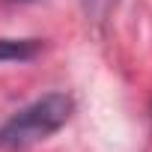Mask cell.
I'll return each instance as SVG.
<instances>
[{
  "mask_svg": "<svg viewBox=\"0 0 152 152\" xmlns=\"http://www.w3.org/2000/svg\"><path fill=\"white\" fill-rule=\"evenodd\" d=\"M75 113V102L66 93H48L36 102H30L27 107H21L18 113H12L3 125H0V149H27L33 143L48 140L51 134H57Z\"/></svg>",
  "mask_w": 152,
  "mask_h": 152,
  "instance_id": "1",
  "label": "cell"
},
{
  "mask_svg": "<svg viewBox=\"0 0 152 152\" xmlns=\"http://www.w3.org/2000/svg\"><path fill=\"white\" fill-rule=\"evenodd\" d=\"M42 39H0V63H27L42 54Z\"/></svg>",
  "mask_w": 152,
  "mask_h": 152,
  "instance_id": "2",
  "label": "cell"
},
{
  "mask_svg": "<svg viewBox=\"0 0 152 152\" xmlns=\"http://www.w3.org/2000/svg\"><path fill=\"white\" fill-rule=\"evenodd\" d=\"M116 3H119V0H84V12H87L90 18L102 21V18H107V15L113 12Z\"/></svg>",
  "mask_w": 152,
  "mask_h": 152,
  "instance_id": "3",
  "label": "cell"
},
{
  "mask_svg": "<svg viewBox=\"0 0 152 152\" xmlns=\"http://www.w3.org/2000/svg\"><path fill=\"white\" fill-rule=\"evenodd\" d=\"M9 3H33V0H9Z\"/></svg>",
  "mask_w": 152,
  "mask_h": 152,
  "instance_id": "4",
  "label": "cell"
}]
</instances>
